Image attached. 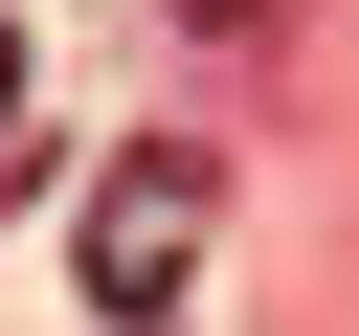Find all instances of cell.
I'll return each instance as SVG.
<instances>
[{
	"label": "cell",
	"instance_id": "cell-1",
	"mask_svg": "<svg viewBox=\"0 0 359 336\" xmlns=\"http://www.w3.org/2000/svg\"><path fill=\"white\" fill-rule=\"evenodd\" d=\"M202 224H224V179H202V134H135L112 179H90V314H180L202 291Z\"/></svg>",
	"mask_w": 359,
	"mask_h": 336
},
{
	"label": "cell",
	"instance_id": "cell-2",
	"mask_svg": "<svg viewBox=\"0 0 359 336\" xmlns=\"http://www.w3.org/2000/svg\"><path fill=\"white\" fill-rule=\"evenodd\" d=\"M0 179H22V22H0Z\"/></svg>",
	"mask_w": 359,
	"mask_h": 336
},
{
	"label": "cell",
	"instance_id": "cell-3",
	"mask_svg": "<svg viewBox=\"0 0 359 336\" xmlns=\"http://www.w3.org/2000/svg\"><path fill=\"white\" fill-rule=\"evenodd\" d=\"M202 22H247V0H202Z\"/></svg>",
	"mask_w": 359,
	"mask_h": 336
}]
</instances>
